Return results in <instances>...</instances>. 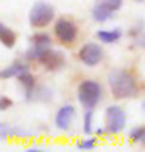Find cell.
<instances>
[{
    "mask_svg": "<svg viewBox=\"0 0 145 152\" xmlns=\"http://www.w3.org/2000/svg\"><path fill=\"white\" fill-rule=\"evenodd\" d=\"M108 86L110 91L115 98L118 100H127V98H133L138 91L135 78L125 69H111L108 73Z\"/></svg>",
    "mask_w": 145,
    "mask_h": 152,
    "instance_id": "1",
    "label": "cell"
},
{
    "mask_svg": "<svg viewBox=\"0 0 145 152\" xmlns=\"http://www.w3.org/2000/svg\"><path fill=\"white\" fill-rule=\"evenodd\" d=\"M101 85L95 80H85V81L79 83L78 86V100L79 103L85 107L86 110L88 108H95L101 98Z\"/></svg>",
    "mask_w": 145,
    "mask_h": 152,
    "instance_id": "2",
    "label": "cell"
},
{
    "mask_svg": "<svg viewBox=\"0 0 145 152\" xmlns=\"http://www.w3.org/2000/svg\"><path fill=\"white\" fill-rule=\"evenodd\" d=\"M54 19V9L51 4L44 2V0H39L36 2L31 10H29V22L32 27H37V29H42L46 27L47 24H51Z\"/></svg>",
    "mask_w": 145,
    "mask_h": 152,
    "instance_id": "3",
    "label": "cell"
},
{
    "mask_svg": "<svg viewBox=\"0 0 145 152\" xmlns=\"http://www.w3.org/2000/svg\"><path fill=\"white\" fill-rule=\"evenodd\" d=\"M125 125H127V113L123 112V108L118 105H110L105 112V127L108 134L117 135L125 129Z\"/></svg>",
    "mask_w": 145,
    "mask_h": 152,
    "instance_id": "4",
    "label": "cell"
},
{
    "mask_svg": "<svg viewBox=\"0 0 145 152\" xmlns=\"http://www.w3.org/2000/svg\"><path fill=\"white\" fill-rule=\"evenodd\" d=\"M49 49H51V37L47 34H44V32L34 34L31 37V48L26 51V58L31 61L32 59L39 61Z\"/></svg>",
    "mask_w": 145,
    "mask_h": 152,
    "instance_id": "5",
    "label": "cell"
},
{
    "mask_svg": "<svg viewBox=\"0 0 145 152\" xmlns=\"http://www.w3.org/2000/svg\"><path fill=\"white\" fill-rule=\"evenodd\" d=\"M54 34L63 44H71L78 36V27L69 19H59L54 24Z\"/></svg>",
    "mask_w": 145,
    "mask_h": 152,
    "instance_id": "6",
    "label": "cell"
},
{
    "mask_svg": "<svg viewBox=\"0 0 145 152\" xmlns=\"http://www.w3.org/2000/svg\"><path fill=\"white\" fill-rule=\"evenodd\" d=\"M78 56L85 66H96L103 59V49L96 42H86L81 46Z\"/></svg>",
    "mask_w": 145,
    "mask_h": 152,
    "instance_id": "7",
    "label": "cell"
},
{
    "mask_svg": "<svg viewBox=\"0 0 145 152\" xmlns=\"http://www.w3.org/2000/svg\"><path fill=\"white\" fill-rule=\"evenodd\" d=\"M76 115V110L73 105H63L61 108H58L56 112V117H54V125H56V129H59V130H68L71 127V122L74 118Z\"/></svg>",
    "mask_w": 145,
    "mask_h": 152,
    "instance_id": "8",
    "label": "cell"
},
{
    "mask_svg": "<svg viewBox=\"0 0 145 152\" xmlns=\"http://www.w3.org/2000/svg\"><path fill=\"white\" fill-rule=\"evenodd\" d=\"M39 63H41L47 71H58L64 66V54L59 53V51L49 49L47 53L39 59Z\"/></svg>",
    "mask_w": 145,
    "mask_h": 152,
    "instance_id": "9",
    "label": "cell"
},
{
    "mask_svg": "<svg viewBox=\"0 0 145 152\" xmlns=\"http://www.w3.org/2000/svg\"><path fill=\"white\" fill-rule=\"evenodd\" d=\"M113 15V10L111 9H108L106 5H103V4H100V2H96L95 4V7L91 9V17L95 22H100V24H103V22L110 20Z\"/></svg>",
    "mask_w": 145,
    "mask_h": 152,
    "instance_id": "10",
    "label": "cell"
},
{
    "mask_svg": "<svg viewBox=\"0 0 145 152\" xmlns=\"http://www.w3.org/2000/svg\"><path fill=\"white\" fill-rule=\"evenodd\" d=\"M27 102H51L52 100V91H51V88L47 86H36L32 90V93L26 98Z\"/></svg>",
    "mask_w": 145,
    "mask_h": 152,
    "instance_id": "11",
    "label": "cell"
},
{
    "mask_svg": "<svg viewBox=\"0 0 145 152\" xmlns=\"http://www.w3.org/2000/svg\"><path fill=\"white\" fill-rule=\"evenodd\" d=\"M26 69H29L24 63H20V61H15V63H12L10 66H7V68H4L2 69V73H0V78L2 80H9V78H17V76L20 75V73H24Z\"/></svg>",
    "mask_w": 145,
    "mask_h": 152,
    "instance_id": "12",
    "label": "cell"
},
{
    "mask_svg": "<svg viewBox=\"0 0 145 152\" xmlns=\"http://www.w3.org/2000/svg\"><path fill=\"white\" fill-rule=\"evenodd\" d=\"M17 80H19V83L22 85V88H24V93H26V98L32 93V90L37 85H36V78H34L32 75H31V71L26 69L24 73H20V75L17 76Z\"/></svg>",
    "mask_w": 145,
    "mask_h": 152,
    "instance_id": "13",
    "label": "cell"
},
{
    "mask_svg": "<svg viewBox=\"0 0 145 152\" xmlns=\"http://www.w3.org/2000/svg\"><path fill=\"white\" fill-rule=\"evenodd\" d=\"M0 41H2V46H5L7 49L15 46V41H17L15 32L10 27H7L5 24H0Z\"/></svg>",
    "mask_w": 145,
    "mask_h": 152,
    "instance_id": "14",
    "label": "cell"
},
{
    "mask_svg": "<svg viewBox=\"0 0 145 152\" xmlns=\"http://www.w3.org/2000/svg\"><path fill=\"white\" fill-rule=\"evenodd\" d=\"M96 37L105 44H113L118 42L120 37H122V31L120 29H111V31H98Z\"/></svg>",
    "mask_w": 145,
    "mask_h": 152,
    "instance_id": "15",
    "label": "cell"
},
{
    "mask_svg": "<svg viewBox=\"0 0 145 152\" xmlns=\"http://www.w3.org/2000/svg\"><path fill=\"white\" fill-rule=\"evenodd\" d=\"M93 130V110L88 108L85 112V118H83V132L85 135H91Z\"/></svg>",
    "mask_w": 145,
    "mask_h": 152,
    "instance_id": "16",
    "label": "cell"
},
{
    "mask_svg": "<svg viewBox=\"0 0 145 152\" xmlns=\"http://www.w3.org/2000/svg\"><path fill=\"white\" fill-rule=\"evenodd\" d=\"M95 147H96V139H93V137H88V135H86V139H83V140L78 142L76 149H78V151L86 152V151H93Z\"/></svg>",
    "mask_w": 145,
    "mask_h": 152,
    "instance_id": "17",
    "label": "cell"
},
{
    "mask_svg": "<svg viewBox=\"0 0 145 152\" xmlns=\"http://www.w3.org/2000/svg\"><path fill=\"white\" fill-rule=\"evenodd\" d=\"M145 134V127H133L132 130H130V140H133V142H140L142 140V137H144Z\"/></svg>",
    "mask_w": 145,
    "mask_h": 152,
    "instance_id": "18",
    "label": "cell"
},
{
    "mask_svg": "<svg viewBox=\"0 0 145 152\" xmlns=\"http://www.w3.org/2000/svg\"><path fill=\"white\" fill-rule=\"evenodd\" d=\"M98 2L103 4V5H106L108 9H111L113 12L122 9V5H123V0H98Z\"/></svg>",
    "mask_w": 145,
    "mask_h": 152,
    "instance_id": "19",
    "label": "cell"
},
{
    "mask_svg": "<svg viewBox=\"0 0 145 152\" xmlns=\"http://www.w3.org/2000/svg\"><path fill=\"white\" fill-rule=\"evenodd\" d=\"M9 135H10V129L7 127L5 122H2V124H0V140H5Z\"/></svg>",
    "mask_w": 145,
    "mask_h": 152,
    "instance_id": "20",
    "label": "cell"
},
{
    "mask_svg": "<svg viewBox=\"0 0 145 152\" xmlns=\"http://www.w3.org/2000/svg\"><path fill=\"white\" fill-rule=\"evenodd\" d=\"M10 107H12V100H10V98H7V96L0 98V110H2V112L9 110Z\"/></svg>",
    "mask_w": 145,
    "mask_h": 152,
    "instance_id": "21",
    "label": "cell"
},
{
    "mask_svg": "<svg viewBox=\"0 0 145 152\" xmlns=\"http://www.w3.org/2000/svg\"><path fill=\"white\" fill-rule=\"evenodd\" d=\"M26 152H41V151H44L41 145H31V147H27V149H24Z\"/></svg>",
    "mask_w": 145,
    "mask_h": 152,
    "instance_id": "22",
    "label": "cell"
},
{
    "mask_svg": "<svg viewBox=\"0 0 145 152\" xmlns=\"http://www.w3.org/2000/svg\"><path fill=\"white\" fill-rule=\"evenodd\" d=\"M138 44H140V46H142V48H145V36H142V37H140Z\"/></svg>",
    "mask_w": 145,
    "mask_h": 152,
    "instance_id": "23",
    "label": "cell"
},
{
    "mask_svg": "<svg viewBox=\"0 0 145 152\" xmlns=\"http://www.w3.org/2000/svg\"><path fill=\"white\" fill-rule=\"evenodd\" d=\"M140 144H142V145H145V134H144V137H142V140H140Z\"/></svg>",
    "mask_w": 145,
    "mask_h": 152,
    "instance_id": "24",
    "label": "cell"
},
{
    "mask_svg": "<svg viewBox=\"0 0 145 152\" xmlns=\"http://www.w3.org/2000/svg\"><path fill=\"white\" fill-rule=\"evenodd\" d=\"M142 110H144V113H145V100H144V103H142Z\"/></svg>",
    "mask_w": 145,
    "mask_h": 152,
    "instance_id": "25",
    "label": "cell"
},
{
    "mask_svg": "<svg viewBox=\"0 0 145 152\" xmlns=\"http://www.w3.org/2000/svg\"><path fill=\"white\" fill-rule=\"evenodd\" d=\"M135 2H144V0H135Z\"/></svg>",
    "mask_w": 145,
    "mask_h": 152,
    "instance_id": "26",
    "label": "cell"
}]
</instances>
